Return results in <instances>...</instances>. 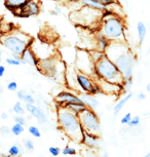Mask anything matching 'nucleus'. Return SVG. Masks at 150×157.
I'll return each instance as SVG.
<instances>
[{"mask_svg":"<svg viewBox=\"0 0 150 157\" xmlns=\"http://www.w3.org/2000/svg\"><path fill=\"white\" fill-rule=\"evenodd\" d=\"M5 63L7 65H10V66H20V65H22L21 62L14 60L13 58H7L6 60H5Z\"/></svg>","mask_w":150,"mask_h":157,"instance_id":"473e14b6","label":"nucleus"},{"mask_svg":"<svg viewBox=\"0 0 150 157\" xmlns=\"http://www.w3.org/2000/svg\"><path fill=\"white\" fill-rule=\"evenodd\" d=\"M140 124V116H135L132 118V120L129 122L128 125L130 127H136Z\"/></svg>","mask_w":150,"mask_h":157,"instance_id":"2f4dec72","label":"nucleus"},{"mask_svg":"<svg viewBox=\"0 0 150 157\" xmlns=\"http://www.w3.org/2000/svg\"><path fill=\"white\" fill-rule=\"evenodd\" d=\"M143 157H150V152H148L145 156H143Z\"/></svg>","mask_w":150,"mask_h":157,"instance_id":"a18cd8bd","label":"nucleus"},{"mask_svg":"<svg viewBox=\"0 0 150 157\" xmlns=\"http://www.w3.org/2000/svg\"><path fill=\"white\" fill-rule=\"evenodd\" d=\"M2 157H13V156H11V155H10V154H7V155H3Z\"/></svg>","mask_w":150,"mask_h":157,"instance_id":"49530a36","label":"nucleus"},{"mask_svg":"<svg viewBox=\"0 0 150 157\" xmlns=\"http://www.w3.org/2000/svg\"><path fill=\"white\" fill-rule=\"evenodd\" d=\"M21 152H22V148H21L17 144H14L13 146H10L8 148V151H7V153L13 157H19Z\"/></svg>","mask_w":150,"mask_h":157,"instance_id":"5701e85b","label":"nucleus"},{"mask_svg":"<svg viewBox=\"0 0 150 157\" xmlns=\"http://www.w3.org/2000/svg\"><path fill=\"white\" fill-rule=\"evenodd\" d=\"M0 148H1V145H0Z\"/></svg>","mask_w":150,"mask_h":157,"instance_id":"3c124183","label":"nucleus"},{"mask_svg":"<svg viewBox=\"0 0 150 157\" xmlns=\"http://www.w3.org/2000/svg\"><path fill=\"white\" fill-rule=\"evenodd\" d=\"M105 55L116 65L123 78H133L136 59L125 42H119V41L110 42V45L105 52Z\"/></svg>","mask_w":150,"mask_h":157,"instance_id":"f257e3e1","label":"nucleus"},{"mask_svg":"<svg viewBox=\"0 0 150 157\" xmlns=\"http://www.w3.org/2000/svg\"><path fill=\"white\" fill-rule=\"evenodd\" d=\"M28 1L29 0H4V5L6 10H8L10 13L14 14L21 7L27 4Z\"/></svg>","mask_w":150,"mask_h":157,"instance_id":"f3484780","label":"nucleus"},{"mask_svg":"<svg viewBox=\"0 0 150 157\" xmlns=\"http://www.w3.org/2000/svg\"><path fill=\"white\" fill-rule=\"evenodd\" d=\"M3 94V88H2V86L0 85V94Z\"/></svg>","mask_w":150,"mask_h":157,"instance_id":"c03bdc74","label":"nucleus"},{"mask_svg":"<svg viewBox=\"0 0 150 157\" xmlns=\"http://www.w3.org/2000/svg\"><path fill=\"white\" fill-rule=\"evenodd\" d=\"M2 44L10 50L11 54L22 56L26 48L32 44V38L28 36L27 34H24L22 32H16L0 38Z\"/></svg>","mask_w":150,"mask_h":157,"instance_id":"39448f33","label":"nucleus"},{"mask_svg":"<svg viewBox=\"0 0 150 157\" xmlns=\"http://www.w3.org/2000/svg\"><path fill=\"white\" fill-rule=\"evenodd\" d=\"M28 94H29V93H27V90H17V99H19V100H22V101H24V100H25V98L27 97Z\"/></svg>","mask_w":150,"mask_h":157,"instance_id":"72a5a7b5","label":"nucleus"},{"mask_svg":"<svg viewBox=\"0 0 150 157\" xmlns=\"http://www.w3.org/2000/svg\"><path fill=\"white\" fill-rule=\"evenodd\" d=\"M78 97H79V99L82 101V103H83L89 109L96 110V109L99 108V106H100L99 100L96 99V98L94 96H92V94H85V93H80L78 94Z\"/></svg>","mask_w":150,"mask_h":157,"instance_id":"dca6fc26","label":"nucleus"},{"mask_svg":"<svg viewBox=\"0 0 150 157\" xmlns=\"http://www.w3.org/2000/svg\"><path fill=\"white\" fill-rule=\"evenodd\" d=\"M58 122L61 129L70 140L75 143H82L84 132L79 121L78 115L60 106L58 110Z\"/></svg>","mask_w":150,"mask_h":157,"instance_id":"7ed1b4c3","label":"nucleus"},{"mask_svg":"<svg viewBox=\"0 0 150 157\" xmlns=\"http://www.w3.org/2000/svg\"><path fill=\"white\" fill-rule=\"evenodd\" d=\"M61 107L66 108L67 110H69L70 112H72V113L76 115L80 114L82 111H84L87 108L84 104H66V105H62Z\"/></svg>","mask_w":150,"mask_h":157,"instance_id":"412c9836","label":"nucleus"},{"mask_svg":"<svg viewBox=\"0 0 150 157\" xmlns=\"http://www.w3.org/2000/svg\"><path fill=\"white\" fill-rule=\"evenodd\" d=\"M82 143L89 148H92V149H98V148L101 147L102 140H101V138H100V136L93 135V134H90V132H84Z\"/></svg>","mask_w":150,"mask_h":157,"instance_id":"4468645a","label":"nucleus"},{"mask_svg":"<svg viewBox=\"0 0 150 157\" xmlns=\"http://www.w3.org/2000/svg\"><path fill=\"white\" fill-rule=\"evenodd\" d=\"M62 153H63L64 155L72 156V155H75V154L77 153V151H76V149H75V148L67 146V147H65V148H64L63 150H62Z\"/></svg>","mask_w":150,"mask_h":157,"instance_id":"cd10ccee","label":"nucleus"},{"mask_svg":"<svg viewBox=\"0 0 150 157\" xmlns=\"http://www.w3.org/2000/svg\"><path fill=\"white\" fill-rule=\"evenodd\" d=\"M132 118H133V117H132V114L129 112V113H126L125 116L120 119V123H121V124H129V122L132 120Z\"/></svg>","mask_w":150,"mask_h":157,"instance_id":"c9c22d12","label":"nucleus"},{"mask_svg":"<svg viewBox=\"0 0 150 157\" xmlns=\"http://www.w3.org/2000/svg\"><path fill=\"white\" fill-rule=\"evenodd\" d=\"M97 1H99L100 3H102L103 5H105L106 7L117 3V0H97Z\"/></svg>","mask_w":150,"mask_h":157,"instance_id":"f704fd0d","label":"nucleus"},{"mask_svg":"<svg viewBox=\"0 0 150 157\" xmlns=\"http://www.w3.org/2000/svg\"><path fill=\"white\" fill-rule=\"evenodd\" d=\"M81 2L82 5L87 7H90L92 10H98V11H101V13H104L105 10H107V7L105 5H103L102 3H100L99 1L97 0H79Z\"/></svg>","mask_w":150,"mask_h":157,"instance_id":"a211bd4d","label":"nucleus"},{"mask_svg":"<svg viewBox=\"0 0 150 157\" xmlns=\"http://www.w3.org/2000/svg\"><path fill=\"white\" fill-rule=\"evenodd\" d=\"M56 101L60 104V106L66 105V104H83L78 96H75L74 94H71L69 91H61L56 97Z\"/></svg>","mask_w":150,"mask_h":157,"instance_id":"9b49d317","label":"nucleus"},{"mask_svg":"<svg viewBox=\"0 0 150 157\" xmlns=\"http://www.w3.org/2000/svg\"><path fill=\"white\" fill-rule=\"evenodd\" d=\"M95 75L101 80L115 84L122 85L125 81V78L118 68L116 67V65L106 55L95 63Z\"/></svg>","mask_w":150,"mask_h":157,"instance_id":"20e7f679","label":"nucleus"},{"mask_svg":"<svg viewBox=\"0 0 150 157\" xmlns=\"http://www.w3.org/2000/svg\"><path fill=\"white\" fill-rule=\"evenodd\" d=\"M21 58H22L23 62H24V65L28 64V65H30V66H33L36 68L38 67L39 62H40V60L37 58V56L35 55V52H33V49L31 48V45L29 46L28 48L25 49V52L22 54Z\"/></svg>","mask_w":150,"mask_h":157,"instance_id":"2eb2a0df","label":"nucleus"},{"mask_svg":"<svg viewBox=\"0 0 150 157\" xmlns=\"http://www.w3.org/2000/svg\"><path fill=\"white\" fill-rule=\"evenodd\" d=\"M28 132L31 136H33L34 138H40L41 137V132L37 126L30 125L28 127Z\"/></svg>","mask_w":150,"mask_h":157,"instance_id":"a878e982","label":"nucleus"},{"mask_svg":"<svg viewBox=\"0 0 150 157\" xmlns=\"http://www.w3.org/2000/svg\"><path fill=\"white\" fill-rule=\"evenodd\" d=\"M0 62H1V52H0Z\"/></svg>","mask_w":150,"mask_h":157,"instance_id":"de8ad7c7","label":"nucleus"},{"mask_svg":"<svg viewBox=\"0 0 150 157\" xmlns=\"http://www.w3.org/2000/svg\"><path fill=\"white\" fill-rule=\"evenodd\" d=\"M97 45H98V49L100 52H105L107 50L108 46L110 45V41L103 35L101 32L97 34Z\"/></svg>","mask_w":150,"mask_h":157,"instance_id":"aec40b11","label":"nucleus"},{"mask_svg":"<svg viewBox=\"0 0 150 157\" xmlns=\"http://www.w3.org/2000/svg\"><path fill=\"white\" fill-rule=\"evenodd\" d=\"M137 31H138V38H139V42L142 43L144 39L146 37V33H147V29L145 24L143 22H138L137 24Z\"/></svg>","mask_w":150,"mask_h":157,"instance_id":"4be33fe9","label":"nucleus"},{"mask_svg":"<svg viewBox=\"0 0 150 157\" xmlns=\"http://www.w3.org/2000/svg\"><path fill=\"white\" fill-rule=\"evenodd\" d=\"M2 156H3V155H2V154H1V153H0V157H2Z\"/></svg>","mask_w":150,"mask_h":157,"instance_id":"09e8293b","label":"nucleus"},{"mask_svg":"<svg viewBox=\"0 0 150 157\" xmlns=\"http://www.w3.org/2000/svg\"><path fill=\"white\" fill-rule=\"evenodd\" d=\"M11 134H13V136H20V135H22L23 132H24V130H25V127L23 126V125H21V124L19 123H14L13 126H11Z\"/></svg>","mask_w":150,"mask_h":157,"instance_id":"393cba45","label":"nucleus"},{"mask_svg":"<svg viewBox=\"0 0 150 157\" xmlns=\"http://www.w3.org/2000/svg\"><path fill=\"white\" fill-rule=\"evenodd\" d=\"M101 157H109V154H108V152H105Z\"/></svg>","mask_w":150,"mask_h":157,"instance_id":"37998d69","label":"nucleus"},{"mask_svg":"<svg viewBox=\"0 0 150 157\" xmlns=\"http://www.w3.org/2000/svg\"><path fill=\"white\" fill-rule=\"evenodd\" d=\"M137 98H138V100H139V101H144V100L146 99V94H144L143 91H140V93L138 94Z\"/></svg>","mask_w":150,"mask_h":157,"instance_id":"58836bf2","label":"nucleus"},{"mask_svg":"<svg viewBox=\"0 0 150 157\" xmlns=\"http://www.w3.org/2000/svg\"><path fill=\"white\" fill-rule=\"evenodd\" d=\"M125 24L118 14L108 10L103 13L100 32L110 42H112V41L125 42Z\"/></svg>","mask_w":150,"mask_h":157,"instance_id":"f03ea898","label":"nucleus"},{"mask_svg":"<svg viewBox=\"0 0 150 157\" xmlns=\"http://www.w3.org/2000/svg\"><path fill=\"white\" fill-rule=\"evenodd\" d=\"M24 102H25V104H30V105H34V104H35V99H34V97L32 96L31 94H29L28 96L25 98Z\"/></svg>","mask_w":150,"mask_h":157,"instance_id":"4c0bfd02","label":"nucleus"},{"mask_svg":"<svg viewBox=\"0 0 150 157\" xmlns=\"http://www.w3.org/2000/svg\"><path fill=\"white\" fill-rule=\"evenodd\" d=\"M132 97H133V93L126 94L125 97L121 98V99H120L118 102L115 104V106H114V108H113V114H114V116H117V115L119 114V112L122 110V108L125 106V104L132 99Z\"/></svg>","mask_w":150,"mask_h":157,"instance_id":"6ab92c4d","label":"nucleus"},{"mask_svg":"<svg viewBox=\"0 0 150 157\" xmlns=\"http://www.w3.org/2000/svg\"><path fill=\"white\" fill-rule=\"evenodd\" d=\"M11 134V130L8 127H2L0 128V136L2 138H8Z\"/></svg>","mask_w":150,"mask_h":157,"instance_id":"7c9ffc66","label":"nucleus"},{"mask_svg":"<svg viewBox=\"0 0 150 157\" xmlns=\"http://www.w3.org/2000/svg\"><path fill=\"white\" fill-rule=\"evenodd\" d=\"M146 90H147V93H150V83L146 85Z\"/></svg>","mask_w":150,"mask_h":157,"instance_id":"79ce46f5","label":"nucleus"},{"mask_svg":"<svg viewBox=\"0 0 150 157\" xmlns=\"http://www.w3.org/2000/svg\"><path fill=\"white\" fill-rule=\"evenodd\" d=\"M23 145H24V147L29 151V152H32V151H34V149H35L34 142L32 141L31 139H24V140H23Z\"/></svg>","mask_w":150,"mask_h":157,"instance_id":"bb28decb","label":"nucleus"},{"mask_svg":"<svg viewBox=\"0 0 150 157\" xmlns=\"http://www.w3.org/2000/svg\"><path fill=\"white\" fill-rule=\"evenodd\" d=\"M0 117H1L2 120H6L8 119V114L6 112H1V113H0Z\"/></svg>","mask_w":150,"mask_h":157,"instance_id":"ea45409f","label":"nucleus"},{"mask_svg":"<svg viewBox=\"0 0 150 157\" xmlns=\"http://www.w3.org/2000/svg\"><path fill=\"white\" fill-rule=\"evenodd\" d=\"M48 157H55V156H52V155H51V156H48Z\"/></svg>","mask_w":150,"mask_h":157,"instance_id":"8fccbe9b","label":"nucleus"},{"mask_svg":"<svg viewBox=\"0 0 150 157\" xmlns=\"http://www.w3.org/2000/svg\"><path fill=\"white\" fill-rule=\"evenodd\" d=\"M78 118L82 128H83V132L100 136V134H101V124H100V119L98 115L96 114L95 110L87 108L80 114H78Z\"/></svg>","mask_w":150,"mask_h":157,"instance_id":"423d86ee","label":"nucleus"},{"mask_svg":"<svg viewBox=\"0 0 150 157\" xmlns=\"http://www.w3.org/2000/svg\"><path fill=\"white\" fill-rule=\"evenodd\" d=\"M7 90L10 91H17V83L16 81H10L7 84Z\"/></svg>","mask_w":150,"mask_h":157,"instance_id":"e433bc0d","label":"nucleus"},{"mask_svg":"<svg viewBox=\"0 0 150 157\" xmlns=\"http://www.w3.org/2000/svg\"><path fill=\"white\" fill-rule=\"evenodd\" d=\"M4 73H5V67L3 66V65H0V78L3 77Z\"/></svg>","mask_w":150,"mask_h":157,"instance_id":"a19ab883","label":"nucleus"},{"mask_svg":"<svg viewBox=\"0 0 150 157\" xmlns=\"http://www.w3.org/2000/svg\"><path fill=\"white\" fill-rule=\"evenodd\" d=\"M76 81H77V85L80 87V90H83L85 94H90L92 96H95V94L103 93L98 83L94 82L90 77H87V75H85V74L81 72L76 75Z\"/></svg>","mask_w":150,"mask_h":157,"instance_id":"0eeeda50","label":"nucleus"},{"mask_svg":"<svg viewBox=\"0 0 150 157\" xmlns=\"http://www.w3.org/2000/svg\"><path fill=\"white\" fill-rule=\"evenodd\" d=\"M25 108L32 116L36 118L38 123L41 124V125L48 122V117H46V115L44 114L42 109H40L39 107H37V106H35V105H30V104H26Z\"/></svg>","mask_w":150,"mask_h":157,"instance_id":"f8f14e48","label":"nucleus"},{"mask_svg":"<svg viewBox=\"0 0 150 157\" xmlns=\"http://www.w3.org/2000/svg\"><path fill=\"white\" fill-rule=\"evenodd\" d=\"M13 111L16 113L17 115H25V112H26V109L22 106V103L20 102V101H17V102L14 103L13 107Z\"/></svg>","mask_w":150,"mask_h":157,"instance_id":"b1692460","label":"nucleus"},{"mask_svg":"<svg viewBox=\"0 0 150 157\" xmlns=\"http://www.w3.org/2000/svg\"><path fill=\"white\" fill-rule=\"evenodd\" d=\"M76 65H77V69L80 70L81 73L85 74V75L89 74V70L87 69H90V73H95V63H94L90 55L83 52V50L78 52Z\"/></svg>","mask_w":150,"mask_h":157,"instance_id":"6e6552de","label":"nucleus"},{"mask_svg":"<svg viewBox=\"0 0 150 157\" xmlns=\"http://www.w3.org/2000/svg\"><path fill=\"white\" fill-rule=\"evenodd\" d=\"M48 151H49V153H51V155L55 156V157L59 156V155H60V153L62 152L60 148H59V147H54V146L49 147L48 148Z\"/></svg>","mask_w":150,"mask_h":157,"instance_id":"c756f323","label":"nucleus"},{"mask_svg":"<svg viewBox=\"0 0 150 157\" xmlns=\"http://www.w3.org/2000/svg\"><path fill=\"white\" fill-rule=\"evenodd\" d=\"M100 87H101L102 91L104 94H120L123 91V87L122 85L120 84H115V83H111V82L105 81V80H101L99 79V83Z\"/></svg>","mask_w":150,"mask_h":157,"instance_id":"ddd939ff","label":"nucleus"},{"mask_svg":"<svg viewBox=\"0 0 150 157\" xmlns=\"http://www.w3.org/2000/svg\"><path fill=\"white\" fill-rule=\"evenodd\" d=\"M37 68L40 70V72L42 74H44L46 77H55L59 73L58 62L52 57L40 60L39 65H38Z\"/></svg>","mask_w":150,"mask_h":157,"instance_id":"1a4fd4ad","label":"nucleus"},{"mask_svg":"<svg viewBox=\"0 0 150 157\" xmlns=\"http://www.w3.org/2000/svg\"><path fill=\"white\" fill-rule=\"evenodd\" d=\"M40 6L38 4L37 0H29L28 3L25 4L23 7H21L19 10L14 13V16L19 17H33L39 13Z\"/></svg>","mask_w":150,"mask_h":157,"instance_id":"9d476101","label":"nucleus"},{"mask_svg":"<svg viewBox=\"0 0 150 157\" xmlns=\"http://www.w3.org/2000/svg\"><path fill=\"white\" fill-rule=\"evenodd\" d=\"M13 120L16 123H19L21 125H26V123H27V120H26V118L24 116H22V115H16V116L13 117Z\"/></svg>","mask_w":150,"mask_h":157,"instance_id":"c85d7f7f","label":"nucleus"}]
</instances>
